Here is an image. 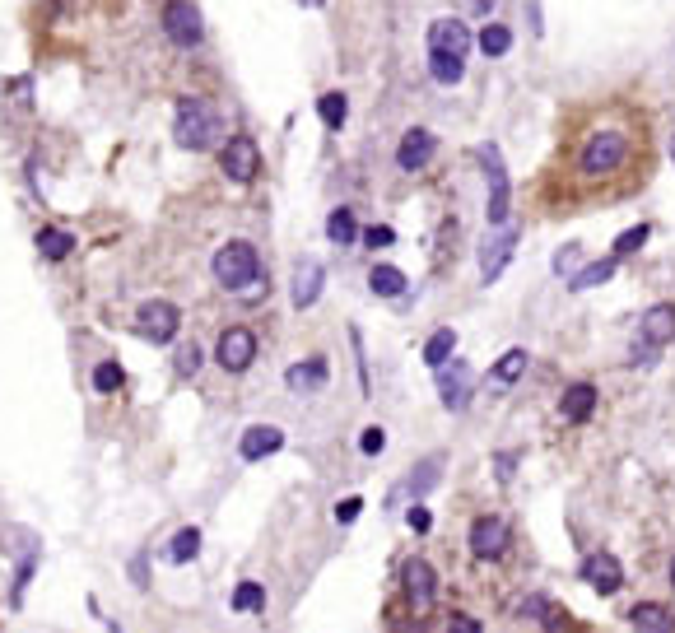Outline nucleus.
<instances>
[{
  "label": "nucleus",
  "instance_id": "obj_1",
  "mask_svg": "<svg viewBox=\"0 0 675 633\" xmlns=\"http://www.w3.org/2000/svg\"><path fill=\"white\" fill-rule=\"evenodd\" d=\"M652 177V122L629 103H601L568 117V131L540 177L550 215H582L638 196Z\"/></svg>",
  "mask_w": 675,
  "mask_h": 633
},
{
  "label": "nucleus",
  "instance_id": "obj_2",
  "mask_svg": "<svg viewBox=\"0 0 675 633\" xmlns=\"http://www.w3.org/2000/svg\"><path fill=\"white\" fill-rule=\"evenodd\" d=\"M224 131V117L215 112V103H205V98H177L173 108V135L182 149H210Z\"/></svg>",
  "mask_w": 675,
  "mask_h": 633
},
{
  "label": "nucleus",
  "instance_id": "obj_3",
  "mask_svg": "<svg viewBox=\"0 0 675 633\" xmlns=\"http://www.w3.org/2000/svg\"><path fill=\"white\" fill-rule=\"evenodd\" d=\"M215 280L219 289H229V294H252V289H261V256L252 243H243V238H233V243H224L215 252Z\"/></svg>",
  "mask_w": 675,
  "mask_h": 633
},
{
  "label": "nucleus",
  "instance_id": "obj_4",
  "mask_svg": "<svg viewBox=\"0 0 675 633\" xmlns=\"http://www.w3.org/2000/svg\"><path fill=\"white\" fill-rule=\"evenodd\" d=\"M475 163L485 168V177H489V224L494 229H503L508 224V210H513V187H508V168H503V159H499V145H480L475 149Z\"/></svg>",
  "mask_w": 675,
  "mask_h": 633
},
{
  "label": "nucleus",
  "instance_id": "obj_5",
  "mask_svg": "<svg viewBox=\"0 0 675 633\" xmlns=\"http://www.w3.org/2000/svg\"><path fill=\"white\" fill-rule=\"evenodd\" d=\"M675 340V303H657V308L643 312V322H638V354L634 364H652L657 359V350H666Z\"/></svg>",
  "mask_w": 675,
  "mask_h": 633
},
{
  "label": "nucleus",
  "instance_id": "obj_6",
  "mask_svg": "<svg viewBox=\"0 0 675 633\" xmlns=\"http://www.w3.org/2000/svg\"><path fill=\"white\" fill-rule=\"evenodd\" d=\"M163 33H168L177 47H201L205 19H201V10H196V0H168V5H163Z\"/></svg>",
  "mask_w": 675,
  "mask_h": 633
},
{
  "label": "nucleus",
  "instance_id": "obj_7",
  "mask_svg": "<svg viewBox=\"0 0 675 633\" xmlns=\"http://www.w3.org/2000/svg\"><path fill=\"white\" fill-rule=\"evenodd\" d=\"M177 326H182V317H177V308L168 298H149V303H140V312H135V331H140L149 345L177 340Z\"/></svg>",
  "mask_w": 675,
  "mask_h": 633
},
{
  "label": "nucleus",
  "instance_id": "obj_8",
  "mask_svg": "<svg viewBox=\"0 0 675 633\" xmlns=\"http://www.w3.org/2000/svg\"><path fill=\"white\" fill-rule=\"evenodd\" d=\"M471 554L480 564H499L503 554H508V522H503L499 512H485V517L471 522Z\"/></svg>",
  "mask_w": 675,
  "mask_h": 633
},
{
  "label": "nucleus",
  "instance_id": "obj_9",
  "mask_svg": "<svg viewBox=\"0 0 675 633\" xmlns=\"http://www.w3.org/2000/svg\"><path fill=\"white\" fill-rule=\"evenodd\" d=\"M219 168H224V177H233V182H252V177L261 173L257 140H252V135H229L224 149H219Z\"/></svg>",
  "mask_w": 675,
  "mask_h": 633
},
{
  "label": "nucleus",
  "instance_id": "obj_10",
  "mask_svg": "<svg viewBox=\"0 0 675 633\" xmlns=\"http://www.w3.org/2000/svg\"><path fill=\"white\" fill-rule=\"evenodd\" d=\"M215 359L224 373H247L252 359H257V331L252 326H229L215 345Z\"/></svg>",
  "mask_w": 675,
  "mask_h": 633
},
{
  "label": "nucleus",
  "instance_id": "obj_11",
  "mask_svg": "<svg viewBox=\"0 0 675 633\" xmlns=\"http://www.w3.org/2000/svg\"><path fill=\"white\" fill-rule=\"evenodd\" d=\"M582 582L592 587L596 596H615L624 587V568H620V559L615 554H606V550H596V554H587L582 559Z\"/></svg>",
  "mask_w": 675,
  "mask_h": 633
},
{
  "label": "nucleus",
  "instance_id": "obj_12",
  "mask_svg": "<svg viewBox=\"0 0 675 633\" xmlns=\"http://www.w3.org/2000/svg\"><path fill=\"white\" fill-rule=\"evenodd\" d=\"M401 587H405V596H410V606H433V596H438V573H433L429 559H405Z\"/></svg>",
  "mask_w": 675,
  "mask_h": 633
},
{
  "label": "nucleus",
  "instance_id": "obj_13",
  "mask_svg": "<svg viewBox=\"0 0 675 633\" xmlns=\"http://www.w3.org/2000/svg\"><path fill=\"white\" fill-rule=\"evenodd\" d=\"M433 149H438L433 131H424V126H410V131L401 135V145H396V168H401V173H419V168L433 159Z\"/></svg>",
  "mask_w": 675,
  "mask_h": 633
},
{
  "label": "nucleus",
  "instance_id": "obj_14",
  "mask_svg": "<svg viewBox=\"0 0 675 633\" xmlns=\"http://www.w3.org/2000/svg\"><path fill=\"white\" fill-rule=\"evenodd\" d=\"M438 373V396H443V405L447 410H466L471 405V368L466 364H443V368H433Z\"/></svg>",
  "mask_w": 675,
  "mask_h": 633
},
{
  "label": "nucleus",
  "instance_id": "obj_15",
  "mask_svg": "<svg viewBox=\"0 0 675 633\" xmlns=\"http://www.w3.org/2000/svg\"><path fill=\"white\" fill-rule=\"evenodd\" d=\"M513 247H517V233L513 229H494V238L480 247V280H485V284L499 280L503 266L513 261Z\"/></svg>",
  "mask_w": 675,
  "mask_h": 633
},
{
  "label": "nucleus",
  "instance_id": "obj_16",
  "mask_svg": "<svg viewBox=\"0 0 675 633\" xmlns=\"http://www.w3.org/2000/svg\"><path fill=\"white\" fill-rule=\"evenodd\" d=\"M471 28L461 24V19H452V14H447V19H433L429 24V52H452V56H466L471 52Z\"/></svg>",
  "mask_w": 675,
  "mask_h": 633
},
{
  "label": "nucleus",
  "instance_id": "obj_17",
  "mask_svg": "<svg viewBox=\"0 0 675 633\" xmlns=\"http://www.w3.org/2000/svg\"><path fill=\"white\" fill-rule=\"evenodd\" d=\"M284 447V433L275 429V424H252V429L238 438V457L243 461H266V457H275Z\"/></svg>",
  "mask_w": 675,
  "mask_h": 633
},
{
  "label": "nucleus",
  "instance_id": "obj_18",
  "mask_svg": "<svg viewBox=\"0 0 675 633\" xmlns=\"http://www.w3.org/2000/svg\"><path fill=\"white\" fill-rule=\"evenodd\" d=\"M326 378H331V364H326L322 354H312V359H298V364L284 373L289 391H298V396H308V391H322Z\"/></svg>",
  "mask_w": 675,
  "mask_h": 633
},
{
  "label": "nucleus",
  "instance_id": "obj_19",
  "mask_svg": "<svg viewBox=\"0 0 675 633\" xmlns=\"http://www.w3.org/2000/svg\"><path fill=\"white\" fill-rule=\"evenodd\" d=\"M322 284H326L322 261H298V270H294V308H312V303L322 298Z\"/></svg>",
  "mask_w": 675,
  "mask_h": 633
},
{
  "label": "nucleus",
  "instance_id": "obj_20",
  "mask_svg": "<svg viewBox=\"0 0 675 633\" xmlns=\"http://www.w3.org/2000/svg\"><path fill=\"white\" fill-rule=\"evenodd\" d=\"M596 410V387L592 382H573V387L559 396V415L568 419V424H587Z\"/></svg>",
  "mask_w": 675,
  "mask_h": 633
},
{
  "label": "nucleus",
  "instance_id": "obj_21",
  "mask_svg": "<svg viewBox=\"0 0 675 633\" xmlns=\"http://www.w3.org/2000/svg\"><path fill=\"white\" fill-rule=\"evenodd\" d=\"M527 350H508L499 359V364L489 368V391H513L517 382H522V373H527Z\"/></svg>",
  "mask_w": 675,
  "mask_h": 633
},
{
  "label": "nucleus",
  "instance_id": "obj_22",
  "mask_svg": "<svg viewBox=\"0 0 675 633\" xmlns=\"http://www.w3.org/2000/svg\"><path fill=\"white\" fill-rule=\"evenodd\" d=\"M629 624L634 629H662V633H675V615L666 606H657V601H643V606L629 610Z\"/></svg>",
  "mask_w": 675,
  "mask_h": 633
},
{
  "label": "nucleus",
  "instance_id": "obj_23",
  "mask_svg": "<svg viewBox=\"0 0 675 633\" xmlns=\"http://www.w3.org/2000/svg\"><path fill=\"white\" fill-rule=\"evenodd\" d=\"M429 75L438 84H461L466 80V56H452V52H429Z\"/></svg>",
  "mask_w": 675,
  "mask_h": 633
},
{
  "label": "nucleus",
  "instance_id": "obj_24",
  "mask_svg": "<svg viewBox=\"0 0 675 633\" xmlns=\"http://www.w3.org/2000/svg\"><path fill=\"white\" fill-rule=\"evenodd\" d=\"M443 466H447V461H443V452H433V457H424V461L415 466V471H410L405 489H410L415 499H419V494H429V489L438 485V475H443Z\"/></svg>",
  "mask_w": 675,
  "mask_h": 633
},
{
  "label": "nucleus",
  "instance_id": "obj_25",
  "mask_svg": "<svg viewBox=\"0 0 675 633\" xmlns=\"http://www.w3.org/2000/svg\"><path fill=\"white\" fill-rule=\"evenodd\" d=\"M326 238L336 247H350L354 238H359V219H354L350 205H340V210H331V219H326Z\"/></svg>",
  "mask_w": 675,
  "mask_h": 633
},
{
  "label": "nucleus",
  "instance_id": "obj_26",
  "mask_svg": "<svg viewBox=\"0 0 675 633\" xmlns=\"http://www.w3.org/2000/svg\"><path fill=\"white\" fill-rule=\"evenodd\" d=\"M368 289H373L378 298H401L410 284H405V275L396 266H373L368 270Z\"/></svg>",
  "mask_w": 675,
  "mask_h": 633
},
{
  "label": "nucleus",
  "instance_id": "obj_27",
  "mask_svg": "<svg viewBox=\"0 0 675 633\" xmlns=\"http://www.w3.org/2000/svg\"><path fill=\"white\" fill-rule=\"evenodd\" d=\"M452 350H457V331H452V326H438V331L429 336V345H424V364L443 368L447 359H452Z\"/></svg>",
  "mask_w": 675,
  "mask_h": 633
},
{
  "label": "nucleus",
  "instance_id": "obj_28",
  "mask_svg": "<svg viewBox=\"0 0 675 633\" xmlns=\"http://www.w3.org/2000/svg\"><path fill=\"white\" fill-rule=\"evenodd\" d=\"M615 266H620L615 256H606V261H592V266H582L578 275L568 280V289H573V294H582V289H596V284H606L610 275H615Z\"/></svg>",
  "mask_w": 675,
  "mask_h": 633
},
{
  "label": "nucleus",
  "instance_id": "obj_29",
  "mask_svg": "<svg viewBox=\"0 0 675 633\" xmlns=\"http://www.w3.org/2000/svg\"><path fill=\"white\" fill-rule=\"evenodd\" d=\"M475 42H480V52H485V56H494V61H499V56L513 52V28H508V24H485Z\"/></svg>",
  "mask_w": 675,
  "mask_h": 633
},
{
  "label": "nucleus",
  "instance_id": "obj_30",
  "mask_svg": "<svg viewBox=\"0 0 675 633\" xmlns=\"http://www.w3.org/2000/svg\"><path fill=\"white\" fill-rule=\"evenodd\" d=\"M70 233L66 229H52V224H47V229H38V252H42V261H66L70 256Z\"/></svg>",
  "mask_w": 675,
  "mask_h": 633
},
{
  "label": "nucleus",
  "instance_id": "obj_31",
  "mask_svg": "<svg viewBox=\"0 0 675 633\" xmlns=\"http://www.w3.org/2000/svg\"><path fill=\"white\" fill-rule=\"evenodd\" d=\"M196 554H201V531H196V526H182V531L168 540V559H173V564H191Z\"/></svg>",
  "mask_w": 675,
  "mask_h": 633
},
{
  "label": "nucleus",
  "instance_id": "obj_32",
  "mask_svg": "<svg viewBox=\"0 0 675 633\" xmlns=\"http://www.w3.org/2000/svg\"><path fill=\"white\" fill-rule=\"evenodd\" d=\"M233 610H238V615L266 610V587H261V582H238V587H233Z\"/></svg>",
  "mask_w": 675,
  "mask_h": 633
},
{
  "label": "nucleus",
  "instance_id": "obj_33",
  "mask_svg": "<svg viewBox=\"0 0 675 633\" xmlns=\"http://www.w3.org/2000/svg\"><path fill=\"white\" fill-rule=\"evenodd\" d=\"M345 112H350V98L345 94H322L317 98V117L326 122V131H340V126H345Z\"/></svg>",
  "mask_w": 675,
  "mask_h": 633
},
{
  "label": "nucleus",
  "instance_id": "obj_34",
  "mask_svg": "<svg viewBox=\"0 0 675 633\" xmlns=\"http://www.w3.org/2000/svg\"><path fill=\"white\" fill-rule=\"evenodd\" d=\"M652 238V224H634V229L629 233H620V238H615V247H610V256H615V261H624V256H634L638 247L648 243Z\"/></svg>",
  "mask_w": 675,
  "mask_h": 633
},
{
  "label": "nucleus",
  "instance_id": "obj_35",
  "mask_svg": "<svg viewBox=\"0 0 675 633\" xmlns=\"http://www.w3.org/2000/svg\"><path fill=\"white\" fill-rule=\"evenodd\" d=\"M122 382H126V373H122V364H117V359H103V364L94 368V387L103 391V396L122 391Z\"/></svg>",
  "mask_w": 675,
  "mask_h": 633
},
{
  "label": "nucleus",
  "instance_id": "obj_36",
  "mask_svg": "<svg viewBox=\"0 0 675 633\" xmlns=\"http://www.w3.org/2000/svg\"><path fill=\"white\" fill-rule=\"evenodd\" d=\"M382 443H387V433H382L378 424L359 433V452H364V457H378V452H382Z\"/></svg>",
  "mask_w": 675,
  "mask_h": 633
},
{
  "label": "nucleus",
  "instance_id": "obj_37",
  "mask_svg": "<svg viewBox=\"0 0 675 633\" xmlns=\"http://www.w3.org/2000/svg\"><path fill=\"white\" fill-rule=\"evenodd\" d=\"M196 368H201V350H196V345H182V350H177V373L191 378Z\"/></svg>",
  "mask_w": 675,
  "mask_h": 633
},
{
  "label": "nucleus",
  "instance_id": "obj_38",
  "mask_svg": "<svg viewBox=\"0 0 675 633\" xmlns=\"http://www.w3.org/2000/svg\"><path fill=\"white\" fill-rule=\"evenodd\" d=\"M359 512H364V499H340V503H336V522H340V526H350L354 517H359Z\"/></svg>",
  "mask_w": 675,
  "mask_h": 633
},
{
  "label": "nucleus",
  "instance_id": "obj_39",
  "mask_svg": "<svg viewBox=\"0 0 675 633\" xmlns=\"http://www.w3.org/2000/svg\"><path fill=\"white\" fill-rule=\"evenodd\" d=\"M405 522H410V531H419V536H424V531L433 526V517H429V508H410V512H405Z\"/></svg>",
  "mask_w": 675,
  "mask_h": 633
},
{
  "label": "nucleus",
  "instance_id": "obj_40",
  "mask_svg": "<svg viewBox=\"0 0 675 633\" xmlns=\"http://www.w3.org/2000/svg\"><path fill=\"white\" fill-rule=\"evenodd\" d=\"M578 252H582V247H578V243H568V247H559V256H554V270H559V275H568V266H573V261H578Z\"/></svg>",
  "mask_w": 675,
  "mask_h": 633
},
{
  "label": "nucleus",
  "instance_id": "obj_41",
  "mask_svg": "<svg viewBox=\"0 0 675 633\" xmlns=\"http://www.w3.org/2000/svg\"><path fill=\"white\" fill-rule=\"evenodd\" d=\"M364 243H368V247H392V243H396V233H392V229H368V233H364Z\"/></svg>",
  "mask_w": 675,
  "mask_h": 633
},
{
  "label": "nucleus",
  "instance_id": "obj_42",
  "mask_svg": "<svg viewBox=\"0 0 675 633\" xmlns=\"http://www.w3.org/2000/svg\"><path fill=\"white\" fill-rule=\"evenodd\" d=\"M131 582L149 587V554H135V564H131Z\"/></svg>",
  "mask_w": 675,
  "mask_h": 633
},
{
  "label": "nucleus",
  "instance_id": "obj_43",
  "mask_svg": "<svg viewBox=\"0 0 675 633\" xmlns=\"http://www.w3.org/2000/svg\"><path fill=\"white\" fill-rule=\"evenodd\" d=\"M447 624H452V629H480V620H471V615H452Z\"/></svg>",
  "mask_w": 675,
  "mask_h": 633
},
{
  "label": "nucleus",
  "instance_id": "obj_44",
  "mask_svg": "<svg viewBox=\"0 0 675 633\" xmlns=\"http://www.w3.org/2000/svg\"><path fill=\"white\" fill-rule=\"evenodd\" d=\"M494 471H499V480H508V475H513V457H499L494 461Z\"/></svg>",
  "mask_w": 675,
  "mask_h": 633
},
{
  "label": "nucleus",
  "instance_id": "obj_45",
  "mask_svg": "<svg viewBox=\"0 0 675 633\" xmlns=\"http://www.w3.org/2000/svg\"><path fill=\"white\" fill-rule=\"evenodd\" d=\"M466 5H471L475 14H489V5H494V0H466Z\"/></svg>",
  "mask_w": 675,
  "mask_h": 633
},
{
  "label": "nucleus",
  "instance_id": "obj_46",
  "mask_svg": "<svg viewBox=\"0 0 675 633\" xmlns=\"http://www.w3.org/2000/svg\"><path fill=\"white\" fill-rule=\"evenodd\" d=\"M298 5H308V10H317V5H326V0H298Z\"/></svg>",
  "mask_w": 675,
  "mask_h": 633
},
{
  "label": "nucleus",
  "instance_id": "obj_47",
  "mask_svg": "<svg viewBox=\"0 0 675 633\" xmlns=\"http://www.w3.org/2000/svg\"><path fill=\"white\" fill-rule=\"evenodd\" d=\"M671 587H675V559H671Z\"/></svg>",
  "mask_w": 675,
  "mask_h": 633
},
{
  "label": "nucleus",
  "instance_id": "obj_48",
  "mask_svg": "<svg viewBox=\"0 0 675 633\" xmlns=\"http://www.w3.org/2000/svg\"><path fill=\"white\" fill-rule=\"evenodd\" d=\"M671 159H675V140H671Z\"/></svg>",
  "mask_w": 675,
  "mask_h": 633
}]
</instances>
